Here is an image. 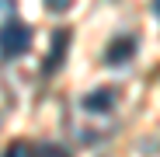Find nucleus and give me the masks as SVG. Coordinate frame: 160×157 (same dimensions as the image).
I'll use <instances>...</instances> for the list:
<instances>
[{
  "instance_id": "f257e3e1",
  "label": "nucleus",
  "mask_w": 160,
  "mask_h": 157,
  "mask_svg": "<svg viewBox=\"0 0 160 157\" xmlns=\"http://www.w3.org/2000/svg\"><path fill=\"white\" fill-rule=\"evenodd\" d=\"M14 4H18V0H4V39H0V45H4V60L24 56V52L32 49V28L24 21H18Z\"/></svg>"
},
{
  "instance_id": "f03ea898",
  "label": "nucleus",
  "mask_w": 160,
  "mask_h": 157,
  "mask_svg": "<svg viewBox=\"0 0 160 157\" xmlns=\"http://www.w3.org/2000/svg\"><path fill=\"white\" fill-rule=\"evenodd\" d=\"M132 52H136V39H125V35H118L108 49H104V63H108V66H122L129 56H132Z\"/></svg>"
},
{
  "instance_id": "7ed1b4c3",
  "label": "nucleus",
  "mask_w": 160,
  "mask_h": 157,
  "mask_svg": "<svg viewBox=\"0 0 160 157\" xmlns=\"http://www.w3.org/2000/svg\"><path fill=\"white\" fill-rule=\"evenodd\" d=\"M66 42H70V32H66V28H56V42H52V52H49V70H56V66L63 63Z\"/></svg>"
},
{
  "instance_id": "20e7f679",
  "label": "nucleus",
  "mask_w": 160,
  "mask_h": 157,
  "mask_svg": "<svg viewBox=\"0 0 160 157\" xmlns=\"http://www.w3.org/2000/svg\"><path fill=\"white\" fill-rule=\"evenodd\" d=\"M112 101H115V94H112V91L87 94V98H84V108H112Z\"/></svg>"
},
{
  "instance_id": "39448f33",
  "label": "nucleus",
  "mask_w": 160,
  "mask_h": 157,
  "mask_svg": "<svg viewBox=\"0 0 160 157\" xmlns=\"http://www.w3.org/2000/svg\"><path fill=\"white\" fill-rule=\"evenodd\" d=\"M42 4H45L52 14H63V11H70V7H73V0H42Z\"/></svg>"
},
{
  "instance_id": "423d86ee",
  "label": "nucleus",
  "mask_w": 160,
  "mask_h": 157,
  "mask_svg": "<svg viewBox=\"0 0 160 157\" xmlns=\"http://www.w3.org/2000/svg\"><path fill=\"white\" fill-rule=\"evenodd\" d=\"M4 157H24V143H11Z\"/></svg>"
},
{
  "instance_id": "0eeeda50",
  "label": "nucleus",
  "mask_w": 160,
  "mask_h": 157,
  "mask_svg": "<svg viewBox=\"0 0 160 157\" xmlns=\"http://www.w3.org/2000/svg\"><path fill=\"white\" fill-rule=\"evenodd\" d=\"M153 14H157V18H160V0H153Z\"/></svg>"
}]
</instances>
